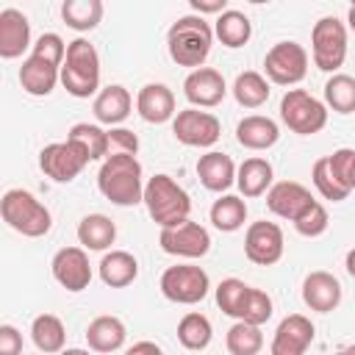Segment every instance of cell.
Masks as SVG:
<instances>
[{"mask_svg":"<svg viewBox=\"0 0 355 355\" xmlns=\"http://www.w3.org/2000/svg\"><path fill=\"white\" fill-rule=\"evenodd\" d=\"M327 225H330V216H327V208L316 200L297 222H294V230L300 233V236H305V239H316V236H322L324 230H327Z\"/></svg>","mask_w":355,"mask_h":355,"instance_id":"cell-41","label":"cell"},{"mask_svg":"<svg viewBox=\"0 0 355 355\" xmlns=\"http://www.w3.org/2000/svg\"><path fill=\"white\" fill-rule=\"evenodd\" d=\"M61 86L78 100L100 94L97 92L100 89V55L89 39L78 36L67 44V58L61 67Z\"/></svg>","mask_w":355,"mask_h":355,"instance_id":"cell-4","label":"cell"},{"mask_svg":"<svg viewBox=\"0 0 355 355\" xmlns=\"http://www.w3.org/2000/svg\"><path fill=\"white\" fill-rule=\"evenodd\" d=\"M31 338H33V344H36L39 352L58 355V352H64V341H67L64 322L55 313H39L31 322Z\"/></svg>","mask_w":355,"mask_h":355,"instance_id":"cell-29","label":"cell"},{"mask_svg":"<svg viewBox=\"0 0 355 355\" xmlns=\"http://www.w3.org/2000/svg\"><path fill=\"white\" fill-rule=\"evenodd\" d=\"M128 338L125 322L119 316H97L86 327V344L92 352H116Z\"/></svg>","mask_w":355,"mask_h":355,"instance_id":"cell-25","label":"cell"},{"mask_svg":"<svg viewBox=\"0 0 355 355\" xmlns=\"http://www.w3.org/2000/svg\"><path fill=\"white\" fill-rule=\"evenodd\" d=\"M286 241H283V230L275 222H252L244 233V255L247 261H252L255 266H272L283 258Z\"/></svg>","mask_w":355,"mask_h":355,"instance_id":"cell-12","label":"cell"},{"mask_svg":"<svg viewBox=\"0 0 355 355\" xmlns=\"http://www.w3.org/2000/svg\"><path fill=\"white\" fill-rule=\"evenodd\" d=\"M280 139V128L275 119L263 114H250L236 125V141L247 150H269Z\"/></svg>","mask_w":355,"mask_h":355,"instance_id":"cell-24","label":"cell"},{"mask_svg":"<svg viewBox=\"0 0 355 355\" xmlns=\"http://www.w3.org/2000/svg\"><path fill=\"white\" fill-rule=\"evenodd\" d=\"M0 355H22V333L14 324L0 327Z\"/></svg>","mask_w":355,"mask_h":355,"instance_id":"cell-44","label":"cell"},{"mask_svg":"<svg viewBox=\"0 0 355 355\" xmlns=\"http://www.w3.org/2000/svg\"><path fill=\"white\" fill-rule=\"evenodd\" d=\"M191 11L197 14V17H202V14H225L227 11V3L225 0H191Z\"/></svg>","mask_w":355,"mask_h":355,"instance_id":"cell-45","label":"cell"},{"mask_svg":"<svg viewBox=\"0 0 355 355\" xmlns=\"http://www.w3.org/2000/svg\"><path fill=\"white\" fill-rule=\"evenodd\" d=\"M336 355H355V344H349V347H344V349H338Z\"/></svg>","mask_w":355,"mask_h":355,"instance_id":"cell-50","label":"cell"},{"mask_svg":"<svg viewBox=\"0 0 355 355\" xmlns=\"http://www.w3.org/2000/svg\"><path fill=\"white\" fill-rule=\"evenodd\" d=\"M172 133L186 147H214L219 141V136H222V125L208 111L183 108L172 119Z\"/></svg>","mask_w":355,"mask_h":355,"instance_id":"cell-10","label":"cell"},{"mask_svg":"<svg viewBox=\"0 0 355 355\" xmlns=\"http://www.w3.org/2000/svg\"><path fill=\"white\" fill-rule=\"evenodd\" d=\"M31 55H39L55 67H64V58H67V44L58 33H42L31 50Z\"/></svg>","mask_w":355,"mask_h":355,"instance_id":"cell-42","label":"cell"},{"mask_svg":"<svg viewBox=\"0 0 355 355\" xmlns=\"http://www.w3.org/2000/svg\"><path fill=\"white\" fill-rule=\"evenodd\" d=\"M344 266H347V272H349V277L355 280V247L347 252V258H344Z\"/></svg>","mask_w":355,"mask_h":355,"instance_id":"cell-47","label":"cell"},{"mask_svg":"<svg viewBox=\"0 0 355 355\" xmlns=\"http://www.w3.org/2000/svg\"><path fill=\"white\" fill-rule=\"evenodd\" d=\"M211 222L222 233H233L247 222V202L236 194H222L211 205Z\"/></svg>","mask_w":355,"mask_h":355,"instance_id":"cell-35","label":"cell"},{"mask_svg":"<svg viewBox=\"0 0 355 355\" xmlns=\"http://www.w3.org/2000/svg\"><path fill=\"white\" fill-rule=\"evenodd\" d=\"M236 169L239 166L233 164V158L227 153H219V150H211V153L200 155V161H197V178H200V183L208 191H216V194L227 191L236 183Z\"/></svg>","mask_w":355,"mask_h":355,"instance_id":"cell-23","label":"cell"},{"mask_svg":"<svg viewBox=\"0 0 355 355\" xmlns=\"http://www.w3.org/2000/svg\"><path fill=\"white\" fill-rule=\"evenodd\" d=\"M250 294V286L239 277H225L219 286H216V305L222 308V313L233 316L239 322L241 316V308H244V300Z\"/></svg>","mask_w":355,"mask_h":355,"instance_id":"cell-38","label":"cell"},{"mask_svg":"<svg viewBox=\"0 0 355 355\" xmlns=\"http://www.w3.org/2000/svg\"><path fill=\"white\" fill-rule=\"evenodd\" d=\"M211 44H214V28L205 22V17L197 14L178 17L166 31V50L178 67L200 69L211 53Z\"/></svg>","mask_w":355,"mask_h":355,"instance_id":"cell-2","label":"cell"},{"mask_svg":"<svg viewBox=\"0 0 355 355\" xmlns=\"http://www.w3.org/2000/svg\"><path fill=\"white\" fill-rule=\"evenodd\" d=\"M61 19L78 33L94 31L103 19V3L100 0H64L61 3Z\"/></svg>","mask_w":355,"mask_h":355,"instance_id":"cell-32","label":"cell"},{"mask_svg":"<svg viewBox=\"0 0 355 355\" xmlns=\"http://www.w3.org/2000/svg\"><path fill=\"white\" fill-rule=\"evenodd\" d=\"M158 244L166 255H175V258H202L211 250V233L200 222L189 219L178 227L161 230Z\"/></svg>","mask_w":355,"mask_h":355,"instance_id":"cell-13","label":"cell"},{"mask_svg":"<svg viewBox=\"0 0 355 355\" xmlns=\"http://www.w3.org/2000/svg\"><path fill=\"white\" fill-rule=\"evenodd\" d=\"M28 47H33L28 17L17 8H3L0 11V58L6 61L19 58Z\"/></svg>","mask_w":355,"mask_h":355,"instance_id":"cell-19","label":"cell"},{"mask_svg":"<svg viewBox=\"0 0 355 355\" xmlns=\"http://www.w3.org/2000/svg\"><path fill=\"white\" fill-rule=\"evenodd\" d=\"M144 172L136 155H125V153H111L97 172V189L100 194L114 202V205H136L144 202Z\"/></svg>","mask_w":355,"mask_h":355,"instance_id":"cell-1","label":"cell"},{"mask_svg":"<svg viewBox=\"0 0 355 355\" xmlns=\"http://www.w3.org/2000/svg\"><path fill=\"white\" fill-rule=\"evenodd\" d=\"M302 302L316 313H330L341 302V283L336 275L316 269L302 280Z\"/></svg>","mask_w":355,"mask_h":355,"instance_id":"cell-18","label":"cell"},{"mask_svg":"<svg viewBox=\"0 0 355 355\" xmlns=\"http://www.w3.org/2000/svg\"><path fill=\"white\" fill-rule=\"evenodd\" d=\"M324 105L336 114H352L355 111V78L336 72L324 83Z\"/></svg>","mask_w":355,"mask_h":355,"instance_id":"cell-36","label":"cell"},{"mask_svg":"<svg viewBox=\"0 0 355 355\" xmlns=\"http://www.w3.org/2000/svg\"><path fill=\"white\" fill-rule=\"evenodd\" d=\"M311 55L316 69L338 72L347 58V25L338 17H322L311 31Z\"/></svg>","mask_w":355,"mask_h":355,"instance_id":"cell-7","label":"cell"},{"mask_svg":"<svg viewBox=\"0 0 355 355\" xmlns=\"http://www.w3.org/2000/svg\"><path fill=\"white\" fill-rule=\"evenodd\" d=\"M183 94L186 100L194 105V108H214L225 100L227 94V83L222 78L219 69L214 67H200V69H191L183 80Z\"/></svg>","mask_w":355,"mask_h":355,"instance_id":"cell-16","label":"cell"},{"mask_svg":"<svg viewBox=\"0 0 355 355\" xmlns=\"http://www.w3.org/2000/svg\"><path fill=\"white\" fill-rule=\"evenodd\" d=\"M55 83H61V67L39 58V55H28L19 67V86L22 92H28L31 97H47Z\"/></svg>","mask_w":355,"mask_h":355,"instance_id":"cell-22","label":"cell"},{"mask_svg":"<svg viewBox=\"0 0 355 355\" xmlns=\"http://www.w3.org/2000/svg\"><path fill=\"white\" fill-rule=\"evenodd\" d=\"M233 97L244 108H261L269 100V80L255 69L239 72L233 80Z\"/></svg>","mask_w":355,"mask_h":355,"instance_id":"cell-33","label":"cell"},{"mask_svg":"<svg viewBox=\"0 0 355 355\" xmlns=\"http://www.w3.org/2000/svg\"><path fill=\"white\" fill-rule=\"evenodd\" d=\"M211 338H214V327H211L208 316H202V313H197V311L183 313V319L178 322V341H180L186 349L200 352V349H205V347L211 344Z\"/></svg>","mask_w":355,"mask_h":355,"instance_id":"cell-34","label":"cell"},{"mask_svg":"<svg viewBox=\"0 0 355 355\" xmlns=\"http://www.w3.org/2000/svg\"><path fill=\"white\" fill-rule=\"evenodd\" d=\"M313 194L297 183V180H280V183H272V189L266 191V208L280 216V219H288V222H297L311 205H313Z\"/></svg>","mask_w":355,"mask_h":355,"instance_id":"cell-17","label":"cell"},{"mask_svg":"<svg viewBox=\"0 0 355 355\" xmlns=\"http://www.w3.org/2000/svg\"><path fill=\"white\" fill-rule=\"evenodd\" d=\"M280 119L300 136H313L327 125V105L305 89H288L280 100Z\"/></svg>","mask_w":355,"mask_h":355,"instance_id":"cell-6","label":"cell"},{"mask_svg":"<svg viewBox=\"0 0 355 355\" xmlns=\"http://www.w3.org/2000/svg\"><path fill=\"white\" fill-rule=\"evenodd\" d=\"M136 111L144 122L150 125H161V122H169L175 119V94L169 86L164 83H144L136 94Z\"/></svg>","mask_w":355,"mask_h":355,"instance_id":"cell-20","label":"cell"},{"mask_svg":"<svg viewBox=\"0 0 355 355\" xmlns=\"http://www.w3.org/2000/svg\"><path fill=\"white\" fill-rule=\"evenodd\" d=\"M108 144H111V153H125V155H136L139 153V139L133 130L128 128H111L108 130Z\"/></svg>","mask_w":355,"mask_h":355,"instance_id":"cell-43","label":"cell"},{"mask_svg":"<svg viewBox=\"0 0 355 355\" xmlns=\"http://www.w3.org/2000/svg\"><path fill=\"white\" fill-rule=\"evenodd\" d=\"M100 280L111 288H125L139 277V261L128 250H111L100 258Z\"/></svg>","mask_w":355,"mask_h":355,"instance_id":"cell-27","label":"cell"},{"mask_svg":"<svg viewBox=\"0 0 355 355\" xmlns=\"http://www.w3.org/2000/svg\"><path fill=\"white\" fill-rule=\"evenodd\" d=\"M313 336H316V327L308 316L302 313H288L275 336H272V344H269V352L272 355H305L308 347L313 344Z\"/></svg>","mask_w":355,"mask_h":355,"instance_id":"cell-14","label":"cell"},{"mask_svg":"<svg viewBox=\"0 0 355 355\" xmlns=\"http://www.w3.org/2000/svg\"><path fill=\"white\" fill-rule=\"evenodd\" d=\"M89 164V155L75 144V141H53L47 147H42L39 153V166L47 178H53L55 183H69L75 180L83 166Z\"/></svg>","mask_w":355,"mask_h":355,"instance_id":"cell-11","label":"cell"},{"mask_svg":"<svg viewBox=\"0 0 355 355\" xmlns=\"http://www.w3.org/2000/svg\"><path fill=\"white\" fill-rule=\"evenodd\" d=\"M214 36H216L225 47H230V50L244 47V44L250 42V36H252V22H250V17H247L244 11L227 8L225 14L216 17V22H214Z\"/></svg>","mask_w":355,"mask_h":355,"instance_id":"cell-30","label":"cell"},{"mask_svg":"<svg viewBox=\"0 0 355 355\" xmlns=\"http://www.w3.org/2000/svg\"><path fill=\"white\" fill-rule=\"evenodd\" d=\"M311 180H313L316 191H319L324 200H330V202H341V200L349 197V189H344V186L336 180V175L330 172L327 155L319 158V161H313V166H311Z\"/></svg>","mask_w":355,"mask_h":355,"instance_id":"cell-39","label":"cell"},{"mask_svg":"<svg viewBox=\"0 0 355 355\" xmlns=\"http://www.w3.org/2000/svg\"><path fill=\"white\" fill-rule=\"evenodd\" d=\"M144 205H147V214L150 219L166 230V227H178L183 222H189V214H191V197L183 186H178L169 175L158 172L147 180L144 186Z\"/></svg>","mask_w":355,"mask_h":355,"instance_id":"cell-3","label":"cell"},{"mask_svg":"<svg viewBox=\"0 0 355 355\" xmlns=\"http://www.w3.org/2000/svg\"><path fill=\"white\" fill-rule=\"evenodd\" d=\"M347 22H349V28L355 31V3L349 6V11H347Z\"/></svg>","mask_w":355,"mask_h":355,"instance_id":"cell-49","label":"cell"},{"mask_svg":"<svg viewBox=\"0 0 355 355\" xmlns=\"http://www.w3.org/2000/svg\"><path fill=\"white\" fill-rule=\"evenodd\" d=\"M69 141H75L86 155L89 161H105L111 155V144H108V130H103L100 125H89V122H78L69 128L67 133Z\"/></svg>","mask_w":355,"mask_h":355,"instance_id":"cell-31","label":"cell"},{"mask_svg":"<svg viewBox=\"0 0 355 355\" xmlns=\"http://www.w3.org/2000/svg\"><path fill=\"white\" fill-rule=\"evenodd\" d=\"M263 72L277 86H294L308 75V53L300 42H277L263 55Z\"/></svg>","mask_w":355,"mask_h":355,"instance_id":"cell-9","label":"cell"},{"mask_svg":"<svg viewBox=\"0 0 355 355\" xmlns=\"http://www.w3.org/2000/svg\"><path fill=\"white\" fill-rule=\"evenodd\" d=\"M208 272L194 263H175L161 275V294L175 305H197L208 297Z\"/></svg>","mask_w":355,"mask_h":355,"instance_id":"cell-8","label":"cell"},{"mask_svg":"<svg viewBox=\"0 0 355 355\" xmlns=\"http://www.w3.org/2000/svg\"><path fill=\"white\" fill-rule=\"evenodd\" d=\"M130 108H133V97L125 86L119 83H111L105 89H100V94L94 97L92 103V111H94V119L100 125H108V128H119L128 116H130Z\"/></svg>","mask_w":355,"mask_h":355,"instance_id":"cell-21","label":"cell"},{"mask_svg":"<svg viewBox=\"0 0 355 355\" xmlns=\"http://www.w3.org/2000/svg\"><path fill=\"white\" fill-rule=\"evenodd\" d=\"M272 178H275L272 164L266 158H258V155L244 158L239 164V169H236V186H239V191L244 197H261V194H266L272 189Z\"/></svg>","mask_w":355,"mask_h":355,"instance_id":"cell-26","label":"cell"},{"mask_svg":"<svg viewBox=\"0 0 355 355\" xmlns=\"http://www.w3.org/2000/svg\"><path fill=\"white\" fill-rule=\"evenodd\" d=\"M0 214L11 230H17L28 239H42L53 227V216H50L47 205L39 202L25 189H8L0 200Z\"/></svg>","mask_w":355,"mask_h":355,"instance_id":"cell-5","label":"cell"},{"mask_svg":"<svg viewBox=\"0 0 355 355\" xmlns=\"http://www.w3.org/2000/svg\"><path fill=\"white\" fill-rule=\"evenodd\" d=\"M78 241L83 250L105 252L116 241V225L105 214H86L78 222Z\"/></svg>","mask_w":355,"mask_h":355,"instance_id":"cell-28","label":"cell"},{"mask_svg":"<svg viewBox=\"0 0 355 355\" xmlns=\"http://www.w3.org/2000/svg\"><path fill=\"white\" fill-rule=\"evenodd\" d=\"M272 311H275V308H272V297H269L266 291L250 286V294H247V300H244V308H241L239 322H247V324L261 327L263 322L272 319Z\"/></svg>","mask_w":355,"mask_h":355,"instance_id":"cell-40","label":"cell"},{"mask_svg":"<svg viewBox=\"0 0 355 355\" xmlns=\"http://www.w3.org/2000/svg\"><path fill=\"white\" fill-rule=\"evenodd\" d=\"M225 347L230 355H258L263 347V333L255 324L236 322V324H230V330L225 336Z\"/></svg>","mask_w":355,"mask_h":355,"instance_id":"cell-37","label":"cell"},{"mask_svg":"<svg viewBox=\"0 0 355 355\" xmlns=\"http://www.w3.org/2000/svg\"><path fill=\"white\" fill-rule=\"evenodd\" d=\"M53 277L58 286H64L67 291H83L92 283V266H89V255L83 247H61L53 255Z\"/></svg>","mask_w":355,"mask_h":355,"instance_id":"cell-15","label":"cell"},{"mask_svg":"<svg viewBox=\"0 0 355 355\" xmlns=\"http://www.w3.org/2000/svg\"><path fill=\"white\" fill-rule=\"evenodd\" d=\"M58 355H92L89 349H78V347H72V349H64V352H58Z\"/></svg>","mask_w":355,"mask_h":355,"instance_id":"cell-48","label":"cell"},{"mask_svg":"<svg viewBox=\"0 0 355 355\" xmlns=\"http://www.w3.org/2000/svg\"><path fill=\"white\" fill-rule=\"evenodd\" d=\"M125 355H164L155 341H136Z\"/></svg>","mask_w":355,"mask_h":355,"instance_id":"cell-46","label":"cell"},{"mask_svg":"<svg viewBox=\"0 0 355 355\" xmlns=\"http://www.w3.org/2000/svg\"><path fill=\"white\" fill-rule=\"evenodd\" d=\"M352 191H355V161H352Z\"/></svg>","mask_w":355,"mask_h":355,"instance_id":"cell-51","label":"cell"}]
</instances>
